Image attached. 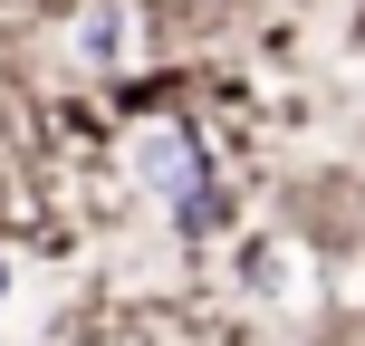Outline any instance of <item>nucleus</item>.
<instances>
[{"label": "nucleus", "instance_id": "6", "mask_svg": "<svg viewBox=\"0 0 365 346\" xmlns=\"http://www.w3.org/2000/svg\"><path fill=\"white\" fill-rule=\"evenodd\" d=\"M38 10H58V19H68V10H77V0H38Z\"/></svg>", "mask_w": 365, "mask_h": 346}, {"label": "nucleus", "instance_id": "5", "mask_svg": "<svg viewBox=\"0 0 365 346\" xmlns=\"http://www.w3.org/2000/svg\"><path fill=\"white\" fill-rule=\"evenodd\" d=\"M346 39H356V58H365V10H356V29H346Z\"/></svg>", "mask_w": 365, "mask_h": 346}, {"label": "nucleus", "instance_id": "3", "mask_svg": "<svg viewBox=\"0 0 365 346\" xmlns=\"http://www.w3.org/2000/svg\"><path fill=\"white\" fill-rule=\"evenodd\" d=\"M164 231L182 240V250H221V240L240 231V183H231V173H202V183H182V193L164 202Z\"/></svg>", "mask_w": 365, "mask_h": 346}, {"label": "nucleus", "instance_id": "1", "mask_svg": "<svg viewBox=\"0 0 365 346\" xmlns=\"http://www.w3.org/2000/svg\"><path fill=\"white\" fill-rule=\"evenodd\" d=\"M115 145H125V173H135V193H154V202H173L182 183L221 173L212 135H202L182 106H145V116H125V126H115Z\"/></svg>", "mask_w": 365, "mask_h": 346}, {"label": "nucleus", "instance_id": "2", "mask_svg": "<svg viewBox=\"0 0 365 346\" xmlns=\"http://www.w3.org/2000/svg\"><path fill=\"white\" fill-rule=\"evenodd\" d=\"M154 39H164L154 0H77L68 10V58L87 77H135L154 58Z\"/></svg>", "mask_w": 365, "mask_h": 346}, {"label": "nucleus", "instance_id": "4", "mask_svg": "<svg viewBox=\"0 0 365 346\" xmlns=\"http://www.w3.org/2000/svg\"><path fill=\"white\" fill-rule=\"evenodd\" d=\"M0 308H10V250H0Z\"/></svg>", "mask_w": 365, "mask_h": 346}]
</instances>
